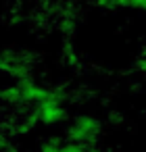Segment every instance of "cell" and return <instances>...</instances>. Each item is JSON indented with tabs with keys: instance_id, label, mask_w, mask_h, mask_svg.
<instances>
[{
	"instance_id": "7a4b0ae2",
	"label": "cell",
	"mask_w": 146,
	"mask_h": 152,
	"mask_svg": "<svg viewBox=\"0 0 146 152\" xmlns=\"http://www.w3.org/2000/svg\"><path fill=\"white\" fill-rule=\"evenodd\" d=\"M92 146L73 142L69 137H65L63 133H52L46 135L44 140H40L38 144V152H90Z\"/></svg>"
},
{
	"instance_id": "3957f363",
	"label": "cell",
	"mask_w": 146,
	"mask_h": 152,
	"mask_svg": "<svg viewBox=\"0 0 146 152\" xmlns=\"http://www.w3.org/2000/svg\"><path fill=\"white\" fill-rule=\"evenodd\" d=\"M9 148H13V142H11V135L7 133V129L0 125V152H7Z\"/></svg>"
},
{
	"instance_id": "6da1fadb",
	"label": "cell",
	"mask_w": 146,
	"mask_h": 152,
	"mask_svg": "<svg viewBox=\"0 0 146 152\" xmlns=\"http://www.w3.org/2000/svg\"><path fill=\"white\" fill-rule=\"evenodd\" d=\"M104 133V121L96 117L94 113H79V115H69L63 127V135L86 144V146H96L100 144V137Z\"/></svg>"
}]
</instances>
